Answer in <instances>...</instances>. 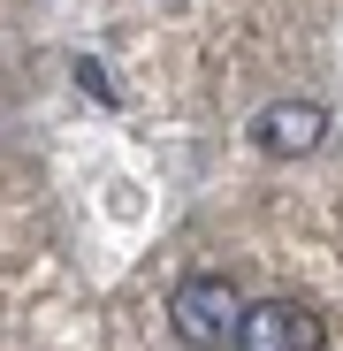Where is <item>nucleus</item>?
Wrapping results in <instances>:
<instances>
[{"label":"nucleus","instance_id":"obj_3","mask_svg":"<svg viewBox=\"0 0 343 351\" xmlns=\"http://www.w3.org/2000/svg\"><path fill=\"white\" fill-rule=\"evenodd\" d=\"M252 138H259V153H275V160H305V153H320V138H328V107H320V99H275V107H259Z\"/></svg>","mask_w":343,"mask_h":351},{"label":"nucleus","instance_id":"obj_4","mask_svg":"<svg viewBox=\"0 0 343 351\" xmlns=\"http://www.w3.org/2000/svg\"><path fill=\"white\" fill-rule=\"evenodd\" d=\"M77 84H84V92H99V99H114V84L99 77V62H77Z\"/></svg>","mask_w":343,"mask_h":351},{"label":"nucleus","instance_id":"obj_1","mask_svg":"<svg viewBox=\"0 0 343 351\" xmlns=\"http://www.w3.org/2000/svg\"><path fill=\"white\" fill-rule=\"evenodd\" d=\"M237 290H229V275H183L176 298H168V328H176L191 351H221L229 336H237Z\"/></svg>","mask_w":343,"mask_h":351},{"label":"nucleus","instance_id":"obj_2","mask_svg":"<svg viewBox=\"0 0 343 351\" xmlns=\"http://www.w3.org/2000/svg\"><path fill=\"white\" fill-rule=\"evenodd\" d=\"M237 351H320V313L290 306V298H267V306H244L237 313V336H229Z\"/></svg>","mask_w":343,"mask_h":351}]
</instances>
